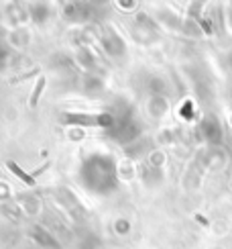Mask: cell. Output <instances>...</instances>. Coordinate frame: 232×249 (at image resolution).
Returning <instances> with one entry per match:
<instances>
[{
    "instance_id": "2",
    "label": "cell",
    "mask_w": 232,
    "mask_h": 249,
    "mask_svg": "<svg viewBox=\"0 0 232 249\" xmlns=\"http://www.w3.org/2000/svg\"><path fill=\"white\" fill-rule=\"evenodd\" d=\"M6 165H8V170H10V172H13V174H17V176H18V178H20V180H23L25 184H29V186H35V176H29L27 172H23V170H20V168H18V165L15 163V161H8Z\"/></svg>"
},
{
    "instance_id": "3",
    "label": "cell",
    "mask_w": 232,
    "mask_h": 249,
    "mask_svg": "<svg viewBox=\"0 0 232 249\" xmlns=\"http://www.w3.org/2000/svg\"><path fill=\"white\" fill-rule=\"evenodd\" d=\"M43 88H45V78H41V80L37 82V86H35V90H33V94H31V107H37L39 96H41V92H43Z\"/></svg>"
},
{
    "instance_id": "1",
    "label": "cell",
    "mask_w": 232,
    "mask_h": 249,
    "mask_svg": "<svg viewBox=\"0 0 232 249\" xmlns=\"http://www.w3.org/2000/svg\"><path fill=\"white\" fill-rule=\"evenodd\" d=\"M66 124H80V127H102L106 129L114 123L110 115H80V112H66L61 115Z\"/></svg>"
}]
</instances>
